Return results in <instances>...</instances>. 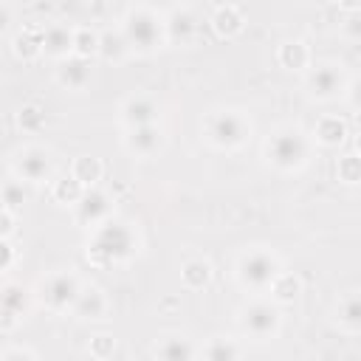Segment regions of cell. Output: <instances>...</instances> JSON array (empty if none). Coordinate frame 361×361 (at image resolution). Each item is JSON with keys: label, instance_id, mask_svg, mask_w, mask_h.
<instances>
[{"label": "cell", "instance_id": "6da1fadb", "mask_svg": "<svg viewBox=\"0 0 361 361\" xmlns=\"http://www.w3.org/2000/svg\"><path fill=\"white\" fill-rule=\"evenodd\" d=\"M135 251H138V234L133 231L130 223H124L118 217H107L87 237V257L96 265L127 262Z\"/></svg>", "mask_w": 361, "mask_h": 361}, {"label": "cell", "instance_id": "7a4b0ae2", "mask_svg": "<svg viewBox=\"0 0 361 361\" xmlns=\"http://www.w3.org/2000/svg\"><path fill=\"white\" fill-rule=\"evenodd\" d=\"M307 155H310V144H307V135L299 127H282L265 144V158L279 172L302 169Z\"/></svg>", "mask_w": 361, "mask_h": 361}, {"label": "cell", "instance_id": "3957f363", "mask_svg": "<svg viewBox=\"0 0 361 361\" xmlns=\"http://www.w3.org/2000/svg\"><path fill=\"white\" fill-rule=\"evenodd\" d=\"M121 31L135 54H152L166 42L164 17H158L149 8H130L121 20Z\"/></svg>", "mask_w": 361, "mask_h": 361}, {"label": "cell", "instance_id": "277c9868", "mask_svg": "<svg viewBox=\"0 0 361 361\" xmlns=\"http://www.w3.org/2000/svg\"><path fill=\"white\" fill-rule=\"evenodd\" d=\"M282 274V265H279V257L268 248H254V251H245L237 262V282L245 288V290H254V293H262V290H271L274 279Z\"/></svg>", "mask_w": 361, "mask_h": 361}, {"label": "cell", "instance_id": "5b68a950", "mask_svg": "<svg viewBox=\"0 0 361 361\" xmlns=\"http://www.w3.org/2000/svg\"><path fill=\"white\" fill-rule=\"evenodd\" d=\"M206 141L217 149H240L251 135V121L240 110H217L203 124Z\"/></svg>", "mask_w": 361, "mask_h": 361}, {"label": "cell", "instance_id": "8992f818", "mask_svg": "<svg viewBox=\"0 0 361 361\" xmlns=\"http://www.w3.org/2000/svg\"><path fill=\"white\" fill-rule=\"evenodd\" d=\"M282 316L274 302H251L240 310V330L254 341H268L279 333Z\"/></svg>", "mask_w": 361, "mask_h": 361}, {"label": "cell", "instance_id": "52a82bcc", "mask_svg": "<svg viewBox=\"0 0 361 361\" xmlns=\"http://www.w3.org/2000/svg\"><path fill=\"white\" fill-rule=\"evenodd\" d=\"M307 96L316 102H333L341 93H347V76L338 62H319L305 76Z\"/></svg>", "mask_w": 361, "mask_h": 361}, {"label": "cell", "instance_id": "ba28073f", "mask_svg": "<svg viewBox=\"0 0 361 361\" xmlns=\"http://www.w3.org/2000/svg\"><path fill=\"white\" fill-rule=\"evenodd\" d=\"M79 293H82V285H79V279H76L73 274H68V271H56V274L45 276V282H42V288H39L42 305H45L48 310H54V313H68V310H73Z\"/></svg>", "mask_w": 361, "mask_h": 361}, {"label": "cell", "instance_id": "9c48e42d", "mask_svg": "<svg viewBox=\"0 0 361 361\" xmlns=\"http://www.w3.org/2000/svg\"><path fill=\"white\" fill-rule=\"evenodd\" d=\"M14 175L23 178L25 183H45L54 178V161L51 152L42 147H25L14 158Z\"/></svg>", "mask_w": 361, "mask_h": 361}, {"label": "cell", "instance_id": "30bf717a", "mask_svg": "<svg viewBox=\"0 0 361 361\" xmlns=\"http://www.w3.org/2000/svg\"><path fill=\"white\" fill-rule=\"evenodd\" d=\"M73 214H76V223H82L87 228H96L99 223H104L107 217H113L110 195H104L99 186H87L82 192V197L73 203Z\"/></svg>", "mask_w": 361, "mask_h": 361}, {"label": "cell", "instance_id": "8fae6325", "mask_svg": "<svg viewBox=\"0 0 361 361\" xmlns=\"http://www.w3.org/2000/svg\"><path fill=\"white\" fill-rule=\"evenodd\" d=\"M56 82L65 90H85L87 82H90V59H85L79 54H71V56L59 59V65H56Z\"/></svg>", "mask_w": 361, "mask_h": 361}, {"label": "cell", "instance_id": "7c38bea8", "mask_svg": "<svg viewBox=\"0 0 361 361\" xmlns=\"http://www.w3.org/2000/svg\"><path fill=\"white\" fill-rule=\"evenodd\" d=\"M161 127L158 124H141V127H127V135H124V147L138 155V158H149L161 149Z\"/></svg>", "mask_w": 361, "mask_h": 361}, {"label": "cell", "instance_id": "4fadbf2b", "mask_svg": "<svg viewBox=\"0 0 361 361\" xmlns=\"http://www.w3.org/2000/svg\"><path fill=\"white\" fill-rule=\"evenodd\" d=\"M28 302H31V296H28V290H25L23 285H17V282H6V285H3V293H0L3 330H8L17 319H23V316H25Z\"/></svg>", "mask_w": 361, "mask_h": 361}, {"label": "cell", "instance_id": "5bb4252c", "mask_svg": "<svg viewBox=\"0 0 361 361\" xmlns=\"http://www.w3.org/2000/svg\"><path fill=\"white\" fill-rule=\"evenodd\" d=\"M73 45H76V28L59 25V23L42 28V54L54 59H65L73 54Z\"/></svg>", "mask_w": 361, "mask_h": 361}, {"label": "cell", "instance_id": "9a60e30c", "mask_svg": "<svg viewBox=\"0 0 361 361\" xmlns=\"http://www.w3.org/2000/svg\"><path fill=\"white\" fill-rule=\"evenodd\" d=\"M164 31H166V42H175V45L192 42L195 39V31H197L195 14L189 8H172L164 17Z\"/></svg>", "mask_w": 361, "mask_h": 361}, {"label": "cell", "instance_id": "2e32d148", "mask_svg": "<svg viewBox=\"0 0 361 361\" xmlns=\"http://www.w3.org/2000/svg\"><path fill=\"white\" fill-rule=\"evenodd\" d=\"M121 121L127 127H141V124H155L158 121V104L155 99L138 93V96H130L124 104H121Z\"/></svg>", "mask_w": 361, "mask_h": 361}, {"label": "cell", "instance_id": "e0dca14e", "mask_svg": "<svg viewBox=\"0 0 361 361\" xmlns=\"http://www.w3.org/2000/svg\"><path fill=\"white\" fill-rule=\"evenodd\" d=\"M71 313L76 319H87V322L102 319L107 313V299H104V293L99 288H82V293H79V299H76Z\"/></svg>", "mask_w": 361, "mask_h": 361}, {"label": "cell", "instance_id": "ac0fdd59", "mask_svg": "<svg viewBox=\"0 0 361 361\" xmlns=\"http://www.w3.org/2000/svg\"><path fill=\"white\" fill-rule=\"evenodd\" d=\"M130 42L124 37V31H104L99 37V56L104 62H124L127 54H130Z\"/></svg>", "mask_w": 361, "mask_h": 361}, {"label": "cell", "instance_id": "d6986e66", "mask_svg": "<svg viewBox=\"0 0 361 361\" xmlns=\"http://www.w3.org/2000/svg\"><path fill=\"white\" fill-rule=\"evenodd\" d=\"M155 355L164 358V361H186V358H195L197 350L192 347L189 338H183V336H172V338H164V341L155 347Z\"/></svg>", "mask_w": 361, "mask_h": 361}, {"label": "cell", "instance_id": "ffe728a7", "mask_svg": "<svg viewBox=\"0 0 361 361\" xmlns=\"http://www.w3.org/2000/svg\"><path fill=\"white\" fill-rule=\"evenodd\" d=\"M243 25H245V20H243V14L234 6H220L214 11V17H212V28L220 37H234V34L243 31Z\"/></svg>", "mask_w": 361, "mask_h": 361}, {"label": "cell", "instance_id": "44dd1931", "mask_svg": "<svg viewBox=\"0 0 361 361\" xmlns=\"http://www.w3.org/2000/svg\"><path fill=\"white\" fill-rule=\"evenodd\" d=\"M336 322L350 333H361V293L341 299V305L336 310Z\"/></svg>", "mask_w": 361, "mask_h": 361}, {"label": "cell", "instance_id": "7402d4cb", "mask_svg": "<svg viewBox=\"0 0 361 361\" xmlns=\"http://www.w3.org/2000/svg\"><path fill=\"white\" fill-rule=\"evenodd\" d=\"M279 65L282 68H288V71H302V68H307V62H310V51H307V45L305 42H299V39H290V42H285V45H279Z\"/></svg>", "mask_w": 361, "mask_h": 361}, {"label": "cell", "instance_id": "603a6c76", "mask_svg": "<svg viewBox=\"0 0 361 361\" xmlns=\"http://www.w3.org/2000/svg\"><path fill=\"white\" fill-rule=\"evenodd\" d=\"M347 135V124L338 118V116H324L319 118L316 124V141L324 144V147H338Z\"/></svg>", "mask_w": 361, "mask_h": 361}, {"label": "cell", "instance_id": "cb8c5ba5", "mask_svg": "<svg viewBox=\"0 0 361 361\" xmlns=\"http://www.w3.org/2000/svg\"><path fill=\"white\" fill-rule=\"evenodd\" d=\"M71 175H73L85 189H87V186H96V183L102 180V161L93 158V155H79V158L73 161Z\"/></svg>", "mask_w": 361, "mask_h": 361}, {"label": "cell", "instance_id": "d4e9b609", "mask_svg": "<svg viewBox=\"0 0 361 361\" xmlns=\"http://www.w3.org/2000/svg\"><path fill=\"white\" fill-rule=\"evenodd\" d=\"M180 279L186 282V288H206L212 282V265L206 259H186L180 268Z\"/></svg>", "mask_w": 361, "mask_h": 361}, {"label": "cell", "instance_id": "484cf974", "mask_svg": "<svg viewBox=\"0 0 361 361\" xmlns=\"http://www.w3.org/2000/svg\"><path fill=\"white\" fill-rule=\"evenodd\" d=\"M14 54L20 59H34L37 54H42V31L37 28H23L14 37Z\"/></svg>", "mask_w": 361, "mask_h": 361}, {"label": "cell", "instance_id": "4316f807", "mask_svg": "<svg viewBox=\"0 0 361 361\" xmlns=\"http://www.w3.org/2000/svg\"><path fill=\"white\" fill-rule=\"evenodd\" d=\"M25 197H28V189H25L23 178H11V180L3 183V209L17 212V209H23Z\"/></svg>", "mask_w": 361, "mask_h": 361}, {"label": "cell", "instance_id": "83f0119b", "mask_svg": "<svg viewBox=\"0 0 361 361\" xmlns=\"http://www.w3.org/2000/svg\"><path fill=\"white\" fill-rule=\"evenodd\" d=\"M299 290H302L299 279L290 276V274H285V271H282V274L274 279V285H271V293H274L276 302H290V299L299 296Z\"/></svg>", "mask_w": 361, "mask_h": 361}, {"label": "cell", "instance_id": "f1b7e54d", "mask_svg": "<svg viewBox=\"0 0 361 361\" xmlns=\"http://www.w3.org/2000/svg\"><path fill=\"white\" fill-rule=\"evenodd\" d=\"M200 355L209 358V361H228V358H237V355H240V347L231 344V341H226V338H212V341L200 350Z\"/></svg>", "mask_w": 361, "mask_h": 361}, {"label": "cell", "instance_id": "f546056e", "mask_svg": "<svg viewBox=\"0 0 361 361\" xmlns=\"http://www.w3.org/2000/svg\"><path fill=\"white\" fill-rule=\"evenodd\" d=\"M82 192H85V186L71 175V178H59V180H54V197L59 200V203H76L79 197H82Z\"/></svg>", "mask_w": 361, "mask_h": 361}, {"label": "cell", "instance_id": "4dcf8cb0", "mask_svg": "<svg viewBox=\"0 0 361 361\" xmlns=\"http://www.w3.org/2000/svg\"><path fill=\"white\" fill-rule=\"evenodd\" d=\"M99 37L96 31L90 28H76V45H73V54L90 59V56H99Z\"/></svg>", "mask_w": 361, "mask_h": 361}, {"label": "cell", "instance_id": "1f68e13d", "mask_svg": "<svg viewBox=\"0 0 361 361\" xmlns=\"http://www.w3.org/2000/svg\"><path fill=\"white\" fill-rule=\"evenodd\" d=\"M336 172H338V178H341L344 183H358V180H361V152H358V155H344V158L338 161Z\"/></svg>", "mask_w": 361, "mask_h": 361}, {"label": "cell", "instance_id": "d6a6232c", "mask_svg": "<svg viewBox=\"0 0 361 361\" xmlns=\"http://www.w3.org/2000/svg\"><path fill=\"white\" fill-rule=\"evenodd\" d=\"M17 118H20V127H23V130H39L45 116H42V110H39L37 104H25Z\"/></svg>", "mask_w": 361, "mask_h": 361}, {"label": "cell", "instance_id": "836d02e7", "mask_svg": "<svg viewBox=\"0 0 361 361\" xmlns=\"http://www.w3.org/2000/svg\"><path fill=\"white\" fill-rule=\"evenodd\" d=\"M0 361H37V353L28 347H8L0 353Z\"/></svg>", "mask_w": 361, "mask_h": 361}, {"label": "cell", "instance_id": "e575fe53", "mask_svg": "<svg viewBox=\"0 0 361 361\" xmlns=\"http://www.w3.org/2000/svg\"><path fill=\"white\" fill-rule=\"evenodd\" d=\"M344 34H347L350 39L361 42V8H355V11L347 14V20H344Z\"/></svg>", "mask_w": 361, "mask_h": 361}, {"label": "cell", "instance_id": "d590c367", "mask_svg": "<svg viewBox=\"0 0 361 361\" xmlns=\"http://www.w3.org/2000/svg\"><path fill=\"white\" fill-rule=\"evenodd\" d=\"M0 271L6 274L8 268H11V262H14V245H11V237H0Z\"/></svg>", "mask_w": 361, "mask_h": 361}, {"label": "cell", "instance_id": "8d00e7d4", "mask_svg": "<svg viewBox=\"0 0 361 361\" xmlns=\"http://www.w3.org/2000/svg\"><path fill=\"white\" fill-rule=\"evenodd\" d=\"M113 347H116V341H113L110 336H99V338H93L90 353H93V355H99V358H104V355H110V353H113Z\"/></svg>", "mask_w": 361, "mask_h": 361}, {"label": "cell", "instance_id": "74e56055", "mask_svg": "<svg viewBox=\"0 0 361 361\" xmlns=\"http://www.w3.org/2000/svg\"><path fill=\"white\" fill-rule=\"evenodd\" d=\"M347 102H350L353 110L361 113V79H355L353 85H347Z\"/></svg>", "mask_w": 361, "mask_h": 361}, {"label": "cell", "instance_id": "f35d334b", "mask_svg": "<svg viewBox=\"0 0 361 361\" xmlns=\"http://www.w3.org/2000/svg\"><path fill=\"white\" fill-rule=\"evenodd\" d=\"M0 223H3L0 237H11V231H14V212L11 209H3L0 212Z\"/></svg>", "mask_w": 361, "mask_h": 361}, {"label": "cell", "instance_id": "ab89813d", "mask_svg": "<svg viewBox=\"0 0 361 361\" xmlns=\"http://www.w3.org/2000/svg\"><path fill=\"white\" fill-rule=\"evenodd\" d=\"M341 6H347L350 11H355V8H361V0H338Z\"/></svg>", "mask_w": 361, "mask_h": 361}, {"label": "cell", "instance_id": "60d3db41", "mask_svg": "<svg viewBox=\"0 0 361 361\" xmlns=\"http://www.w3.org/2000/svg\"><path fill=\"white\" fill-rule=\"evenodd\" d=\"M355 147H358V152H361V133H358V138H355Z\"/></svg>", "mask_w": 361, "mask_h": 361}]
</instances>
